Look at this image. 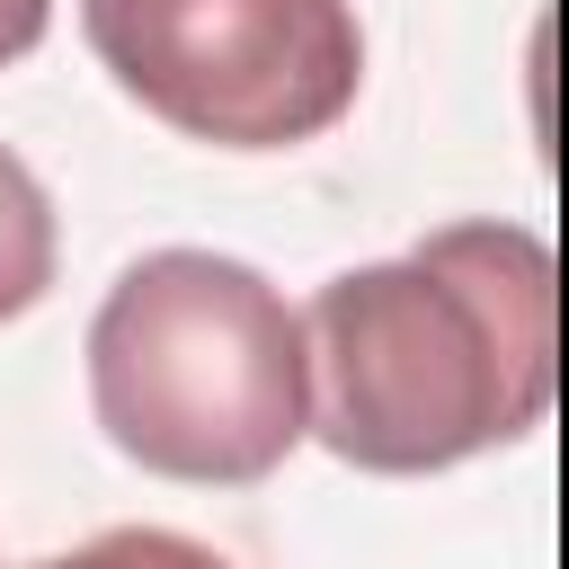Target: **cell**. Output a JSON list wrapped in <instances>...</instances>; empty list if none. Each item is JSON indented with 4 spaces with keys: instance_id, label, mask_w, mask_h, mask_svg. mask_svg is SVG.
I'll use <instances>...</instances> for the list:
<instances>
[{
    "instance_id": "1",
    "label": "cell",
    "mask_w": 569,
    "mask_h": 569,
    "mask_svg": "<svg viewBox=\"0 0 569 569\" xmlns=\"http://www.w3.org/2000/svg\"><path fill=\"white\" fill-rule=\"evenodd\" d=\"M311 436L418 480L542 427L560 382V276L525 222H445L347 267L311 302Z\"/></svg>"
},
{
    "instance_id": "2",
    "label": "cell",
    "mask_w": 569,
    "mask_h": 569,
    "mask_svg": "<svg viewBox=\"0 0 569 569\" xmlns=\"http://www.w3.org/2000/svg\"><path fill=\"white\" fill-rule=\"evenodd\" d=\"M89 409L142 471L249 489L311 436V329L249 258L151 249L89 320Z\"/></svg>"
},
{
    "instance_id": "3",
    "label": "cell",
    "mask_w": 569,
    "mask_h": 569,
    "mask_svg": "<svg viewBox=\"0 0 569 569\" xmlns=\"http://www.w3.org/2000/svg\"><path fill=\"white\" fill-rule=\"evenodd\" d=\"M98 71L187 142L293 151L365 89L347 0H80Z\"/></svg>"
},
{
    "instance_id": "4",
    "label": "cell",
    "mask_w": 569,
    "mask_h": 569,
    "mask_svg": "<svg viewBox=\"0 0 569 569\" xmlns=\"http://www.w3.org/2000/svg\"><path fill=\"white\" fill-rule=\"evenodd\" d=\"M53 258H62V231H53V196L36 187V169L0 142V320L36 311L53 293Z\"/></svg>"
},
{
    "instance_id": "5",
    "label": "cell",
    "mask_w": 569,
    "mask_h": 569,
    "mask_svg": "<svg viewBox=\"0 0 569 569\" xmlns=\"http://www.w3.org/2000/svg\"><path fill=\"white\" fill-rule=\"evenodd\" d=\"M27 569H231V560L169 533V525H116V533H89V542H71L53 560H27Z\"/></svg>"
},
{
    "instance_id": "6",
    "label": "cell",
    "mask_w": 569,
    "mask_h": 569,
    "mask_svg": "<svg viewBox=\"0 0 569 569\" xmlns=\"http://www.w3.org/2000/svg\"><path fill=\"white\" fill-rule=\"evenodd\" d=\"M44 27H53V0H0V71L27 62L44 44Z\"/></svg>"
}]
</instances>
